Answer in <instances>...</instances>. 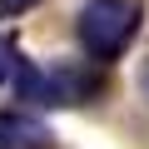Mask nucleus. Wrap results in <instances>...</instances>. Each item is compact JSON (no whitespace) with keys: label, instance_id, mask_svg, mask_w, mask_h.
Masks as SVG:
<instances>
[{"label":"nucleus","instance_id":"3","mask_svg":"<svg viewBox=\"0 0 149 149\" xmlns=\"http://www.w3.org/2000/svg\"><path fill=\"white\" fill-rule=\"evenodd\" d=\"M45 144H50L45 119L20 114V109H0V149H45Z\"/></svg>","mask_w":149,"mask_h":149},{"label":"nucleus","instance_id":"1","mask_svg":"<svg viewBox=\"0 0 149 149\" xmlns=\"http://www.w3.org/2000/svg\"><path fill=\"white\" fill-rule=\"evenodd\" d=\"M139 25H144L139 0H85L80 15H74V35H80V45L95 65H114L134 45Z\"/></svg>","mask_w":149,"mask_h":149},{"label":"nucleus","instance_id":"2","mask_svg":"<svg viewBox=\"0 0 149 149\" xmlns=\"http://www.w3.org/2000/svg\"><path fill=\"white\" fill-rule=\"evenodd\" d=\"M10 80H15V95H20L25 104H45V109L80 104L85 95H100V74H90V70H80V65L40 70V65H30V60H15Z\"/></svg>","mask_w":149,"mask_h":149},{"label":"nucleus","instance_id":"4","mask_svg":"<svg viewBox=\"0 0 149 149\" xmlns=\"http://www.w3.org/2000/svg\"><path fill=\"white\" fill-rule=\"evenodd\" d=\"M15 60H20V55H15V45H10L5 35H0V85L10 80V70H15Z\"/></svg>","mask_w":149,"mask_h":149},{"label":"nucleus","instance_id":"6","mask_svg":"<svg viewBox=\"0 0 149 149\" xmlns=\"http://www.w3.org/2000/svg\"><path fill=\"white\" fill-rule=\"evenodd\" d=\"M139 85H144V95H149V60H144V70H139Z\"/></svg>","mask_w":149,"mask_h":149},{"label":"nucleus","instance_id":"5","mask_svg":"<svg viewBox=\"0 0 149 149\" xmlns=\"http://www.w3.org/2000/svg\"><path fill=\"white\" fill-rule=\"evenodd\" d=\"M35 5H40V0H0V20H15V15H25Z\"/></svg>","mask_w":149,"mask_h":149}]
</instances>
